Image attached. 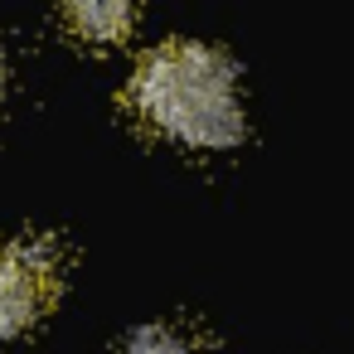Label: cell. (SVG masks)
Returning <instances> with one entry per match:
<instances>
[{"mask_svg": "<svg viewBox=\"0 0 354 354\" xmlns=\"http://www.w3.org/2000/svg\"><path fill=\"white\" fill-rule=\"evenodd\" d=\"M131 107L146 127L185 146H238L248 131L238 102V68L223 49L170 39L151 49L131 78Z\"/></svg>", "mask_w": 354, "mask_h": 354, "instance_id": "1", "label": "cell"}, {"mask_svg": "<svg viewBox=\"0 0 354 354\" xmlns=\"http://www.w3.org/2000/svg\"><path fill=\"white\" fill-rule=\"evenodd\" d=\"M59 281V243L49 233H30L0 252V339L25 335L54 301Z\"/></svg>", "mask_w": 354, "mask_h": 354, "instance_id": "2", "label": "cell"}, {"mask_svg": "<svg viewBox=\"0 0 354 354\" xmlns=\"http://www.w3.org/2000/svg\"><path fill=\"white\" fill-rule=\"evenodd\" d=\"M68 25L83 39H93V44H117L136 25V10L131 6H117V0H88V6H73L68 10Z\"/></svg>", "mask_w": 354, "mask_h": 354, "instance_id": "3", "label": "cell"}, {"mask_svg": "<svg viewBox=\"0 0 354 354\" xmlns=\"http://www.w3.org/2000/svg\"><path fill=\"white\" fill-rule=\"evenodd\" d=\"M122 354H199V344H194V335H185L180 325L156 320V325L131 330L127 344H122Z\"/></svg>", "mask_w": 354, "mask_h": 354, "instance_id": "4", "label": "cell"}, {"mask_svg": "<svg viewBox=\"0 0 354 354\" xmlns=\"http://www.w3.org/2000/svg\"><path fill=\"white\" fill-rule=\"evenodd\" d=\"M0 93H6V54H0Z\"/></svg>", "mask_w": 354, "mask_h": 354, "instance_id": "5", "label": "cell"}]
</instances>
